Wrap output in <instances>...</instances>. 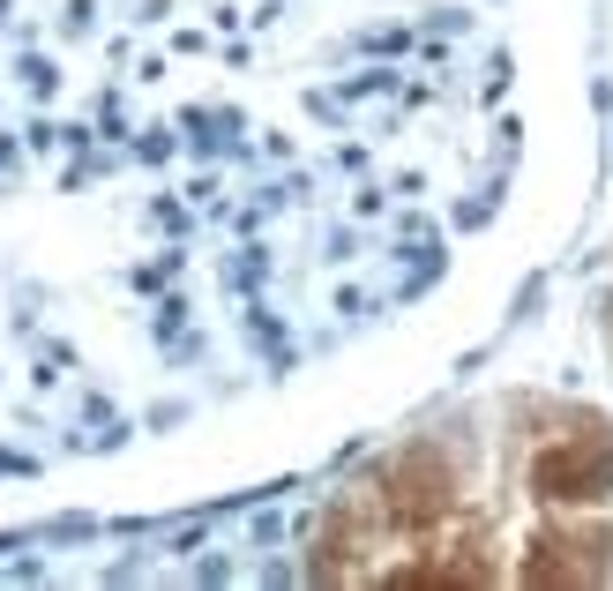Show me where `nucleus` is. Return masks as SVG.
<instances>
[{
    "instance_id": "obj_1",
    "label": "nucleus",
    "mask_w": 613,
    "mask_h": 591,
    "mask_svg": "<svg viewBox=\"0 0 613 591\" xmlns=\"http://www.w3.org/2000/svg\"><path fill=\"white\" fill-rule=\"evenodd\" d=\"M501 172L479 0H0V465L344 344Z\"/></svg>"
}]
</instances>
